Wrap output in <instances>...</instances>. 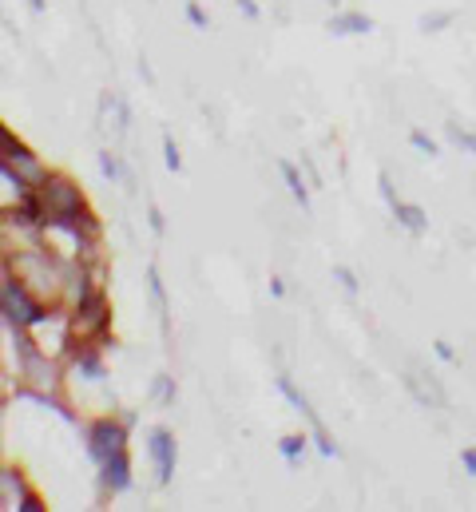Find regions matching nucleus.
<instances>
[{
    "instance_id": "nucleus-1",
    "label": "nucleus",
    "mask_w": 476,
    "mask_h": 512,
    "mask_svg": "<svg viewBox=\"0 0 476 512\" xmlns=\"http://www.w3.org/2000/svg\"><path fill=\"white\" fill-rule=\"evenodd\" d=\"M0 298H4V322H8V326L24 330V326L44 322V310H40V306H32V302H28V294H24V286H16L12 278H4Z\"/></svg>"
},
{
    "instance_id": "nucleus-2",
    "label": "nucleus",
    "mask_w": 476,
    "mask_h": 512,
    "mask_svg": "<svg viewBox=\"0 0 476 512\" xmlns=\"http://www.w3.org/2000/svg\"><path fill=\"white\" fill-rule=\"evenodd\" d=\"M278 389H282V397H286V401H290V405H294V409H298V413H302V417L314 425V441H318V453H322V457H338V445L330 441V433H326V425L318 421V413H314V405L306 401V393H298V385L290 382L286 374L278 378Z\"/></svg>"
},
{
    "instance_id": "nucleus-3",
    "label": "nucleus",
    "mask_w": 476,
    "mask_h": 512,
    "mask_svg": "<svg viewBox=\"0 0 476 512\" xmlns=\"http://www.w3.org/2000/svg\"><path fill=\"white\" fill-rule=\"evenodd\" d=\"M147 453H151V461H155V477H159V485H167L171 473H175V457H179L175 437H171L167 429H151V437H147Z\"/></svg>"
},
{
    "instance_id": "nucleus-4",
    "label": "nucleus",
    "mask_w": 476,
    "mask_h": 512,
    "mask_svg": "<svg viewBox=\"0 0 476 512\" xmlns=\"http://www.w3.org/2000/svg\"><path fill=\"white\" fill-rule=\"evenodd\" d=\"M123 449V429L112 425V421H100V425H92L88 429V457L96 461V465H104L112 453Z\"/></svg>"
},
{
    "instance_id": "nucleus-5",
    "label": "nucleus",
    "mask_w": 476,
    "mask_h": 512,
    "mask_svg": "<svg viewBox=\"0 0 476 512\" xmlns=\"http://www.w3.org/2000/svg\"><path fill=\"white\" fill-rule=\"evenodd\" d=\"M0 489H4V509H24V512H40V497H32V493H24V485H20V477L8 469L4 477H0Z\"/></svg>"
},
{
    "instance_id": "nucleus-6",
    "label": "nucleus",
    "mask_w": 476,
    "mask_h": 512,
    "mask_svg": "<svg viewBox=\"0 0 476 512\" xmlns=\"http://www.w3.org/2000/svg\"><path fill=\"white\" fill-rule=\"evenodd\" d=\"M0 143H4V163L24 167V175H28V179H44L40 163L28 155V147H24V143H16V139H12V131H0Z\"/></svg>"
},
{
    "instance_id": "nucleus-7",
    "label": "nucleus",
    "mask_w": 476,
    "mask_h": 512,
    "mask_svg": "<svg viewBox=\"0 0 476 512\" xmlns=\"http://www.w3.org/2000/svg\"><path fill=\"white\" fill-rule=\"evenodd\" d=\"M100 473H104V489L108 493H123L127 485H131V465H127V453L119 449V453H112L104 465H100Z\"/></svg>"
},
{
    "instance_id": "nucleus-8",
    "label": "nucleus",
    "mask_w": 476,
    "mask_h": 512,
    "mask_svg": "<svg viewBox=\"0 0 476 512\" xmlns=\"http://www.w3.org/2000/svg\"><path fill=\"white\" fill-rule=\"evenodd\" d=\"M147 290H151V302H155V314H159V330H163V338H171V306H167V290H163V278H159L155 266L147 270Z\"/></svg>"
},
{
    "instance_id": "nucleus-9",
    "label": "nucleus",
    "mask_w": 476,
    "mask_h": 512,
    "mask_svg": "<svg viewBox=\"0 0 476 512\" xmlns=\"http://www.w3.org/2000/svg\"><path fill=\"white\" fill-rule=\"evenodd\" d=\"M326 28L334 36H361V32H373V20L361 16V12H338V16L326 20Z\"/></svg>"
},
{
    "instance_id": "nucleus-10",
    "label": "nucleus",
    "mask_w": 476,
    "mask_h": 512,
    "mask_svg": "<svg viewBox=\"0 0 476 512\" xmlns=\"http://www.w3.org/2000/svg\"><path fill=\"white\" fill-rule=\"evenodd\" d=\"M100 120H104V128H116V135H127V124H131V116H127V104L119 100V96H104L100 100Z\"/></svg>"
},
{
    "instance_id": "nucleus-11",
    "label": "nucleus",
    "mask_w": 476,
    "mask_h": 512,
    "mask_svg": "<svg viewBox=\"0 0 476 512\" xmlns=\"http://www.w3.org/2000/svg\"><path fill=\"white\" fill-rule=\"evenodd\" d=\"M389 211H393V219H397L405 231H413V235H421V231L429 227V215H425L421 207H413V203H401V199H397Z\"/></svg>"
},
{
    "instance_id": "nucleus-12",
    "label": "nucleus",
    "mask_w": 476,
    "mask_h": 512,
    "mask_svg": "<svg viewBox=\"0 0 476 512\" xmlns=\"http://www.w3.org/2000/svg\"><path fill=\"white\" fill-rule=\"evenodd\" d=\"M278 171H282V179H286V187H290V195H294V203H298L302 211H310V187L302 183V175H298V167H294V163H286V159H278Z\"/></svg>"
},
{
    "instance_id": "nucleus-13",
    "label": "nucleus",
    "mask_w": 476,
    "mask_h": 512,
    "mask_svg": "<svg viewBox=\"0 0 476 512\" xmlns=\"http://www.w3.org/2000/svg\"><path fill=\"white\" fill-rule=\"evenodd\" d=\"M405 385L413 389V397H417L421 405H437V409L445 405V393L437 389V382H425L421 374H409V378H405Z\"/></svg>"
},
{
    "instance_id": "nucleus-14",
    "label": "nucleus",
    "mask_w": 476,
    "mask_h": 512,
    "mask_svg": "<svg viewBox=\"0 0 476 512\" xmlns=\"http://www.w3.org/2000/svg\"><path fill=\"white\" fill-rule=\"evenodd\" d=\"M278 453H282L290 465H302V457H306V437H282V441H278Z\"/></svg>"
},
{
    "instance_id": "nucleus-15",
    "label": "nucleus",
    "mask_w": 476,
    "mask_h": 512,
    "mask_svg": "<svg viewBox=\"0 0 476 512\" xmlns=\"http://www.w3.org/2000/svg\"><path fill=\"white\" fill-rule=\"evenodd\" d=\"M163 163H167V171H183V155H179L171 131H163Z\"/></svg>"
},
{
    "instance_id": "nucleus-16",
    "label": "nucleus",
    "mask_w": 476,
    "mask_h": 512,
    "mask_svg": "<svg viewBox=\"0 0 476 512\" xmlns=\"http://www.w3.org/2000/svg\"><path fill=\"white\" fill-rule=\"evenodd\" d=\"M445 131H449V139H453L457 147H465V151H473L476 155V131L461 128V124H445Z\"/></svg>"
},
{
    "instance_id": "nucleus-17",
    "label": "nucleus",
    "mask_w": 476,
    "mask_h": 512,
    "mask_svg": "<svg viewBox=\"0 0 476 512\" xmlns=\"http://www.w3.org/2000/svg\"><path fill=\"white\" fill-rule=\"evenodd\" d=\"M155 401L175 405V378H167V374H159V378H155Z\"/></svg>"
},
{
    "instance_id": "nucleus-18",
    "label": "nucleus",
    "mask_w": 476,
    "mask_h": 512,
    "mask_svg": "<svg viewBox=\"0 0 476 512\" xmlns=\"http://www.w3.org/2000/svg\"><path fill=\"white\" fill-rule=\"evenodd\" d=\"M445 24H453V12H425V16H421V28H425V32H441Z\"/></svg>"
},
{
    "instance_id": "nucleus-19",
    "label": "nucleus",
    "mask_w": 476,
    "mask_h": 512,
    "mask_svg": "<svg viewBox=\"0 0 476 512\" xmlns=\"http://www.w3.org/2000/svg\"><path fill=\"white\" fill-rule=\"evenodd\" d=\"M334 278L342 282V290H346V294H357V290H361V282L354 278V270H350V266H334Z\"/></svg>"
},
{
    "instance_id": "nucleus-20",
    "label": "nucleus",
    "mask_w": 476,
    "mask_h": 512,
    "mask_svg": "<svg viewBox=\"0 0 476 512\" xmlns=\"http://www.w3.org/2000/svg\"><path fill=\"white\" fill-rule=\"evenodd\" d=\"M409 143H413V147H417V151H425V155H429V159H433V155H437V143H433V139H429V135H425V131H409Z\"/></svg>"
},
{
    "instance_id": "nucleus-21",
    "label": "nucleus",
    "mask_w": 476,
    "mask_h": 512,
    "mask_svg": "<svg viewBox=\"0 0 476 512\" xmlns=\"http://www.w3.org/2000/svg\"><path fill=\"white\" fill-rule=\"evenodd\" d=\"M100 171H104V179H119V159L112 151H100Z\"/></svg>"
},
{
    "instance_id": "nucleus-22",
    "label": "nucleus",
    "mask_w": 476,
    "mask_h": 512,
    "mask_svg": "<svg viewBox=\"0 0 476 512\" xmlns=\"http://www.w3.org/2000/svg\"><path fill=\"white\" fill-rule=\"evenodd\" d=\"M187 20H191L195 28H207V12H203L195 0H187Z\"/></svg>"
},
{
    "instance_id": "nucleus-23",
    "label": "nucleus",
    "mask_w": 476,
    "mask_h": 512,
    "mask_svg": "<svg viewBox=\"0 0 476 512\" xmlns=\"http://www.w3.org/2000/svg\"><path fill=\"white\" fill-rule=\"evenodd\" d=\"M147 223H151V231H155V235H163V231H167V219H163V211H159V207H151V211H147Z\"/></svg>"
},
{
    "instance_id": "nucleus-24",
    "label": "nucleus",
    "mask_w": 476,
    "mask_h": 512,
    "mask_svg": "<svg viewBox=\"0 0 476 512\" xmlns=\"http://www.w3.org/2000/svg\"><path fill=\"white\" fill-rule=\"evenodd\" d=\"M461 465L469 477H476V449H461Z\"/></svg>"
},
{
    "instance_id": "nucleus-25",
    "label": "nucleus",
    "mask_w": 476,
    "mask_h": 512,
    "mask_svg": "<svg viewBox=\"0 0 476 512\" xmlns=\"http://www.w3.org/2000/svg\"><path fill=\"white\" fill-rule=\"evenodd\" d=\"M433 350H437V358H441V362H453V358H457L449 342H433Z\"/></svg>"
},
{
    "instance_id": "nucleus-26",
    "label": "nucleus",
    "mask_w": 476,
    "mask_h": 512,
    "mask_svg": "<svg viewBox=\"0 0 476 512\" xmlns=\"http://www.w3.org/2000/svg\"><path fill=\"white\" fill-rule=\"evenodd\" d=\"M270 294H274V298H282V294H286V286H282V278H270Z\"/></svg>"
},
{
    "instance_id": "nucleus-27",
    "label": "nucleus",
    "mask_w": 476,
    "mask_h": 512,
    "mask_svg": "<svg viewBox=\"0 0 476 512\" xmlns=\"http://www.w3.org/2000/svg\"><path fill=\"white\" fill-rule=\"evenodd\" d=\"M28 4H32V8H36V12H40V8H44V0H28Z\"/></svg>"
},
{
    "instance_id": "nucleus-28",
    "label": "nucleus",
    "mask_w": 476,
    "mask_h": 512,
    "mask_svg": "<svg viewBox=\"0 0 476 512\" xmlns=\"http://www.w3.org/2000/svg\"><path fill=\"white\" fill-rule=\"evenodd\" d=\"M330 4H338V0H330Z\"/></svg>"
}]
</instances>
